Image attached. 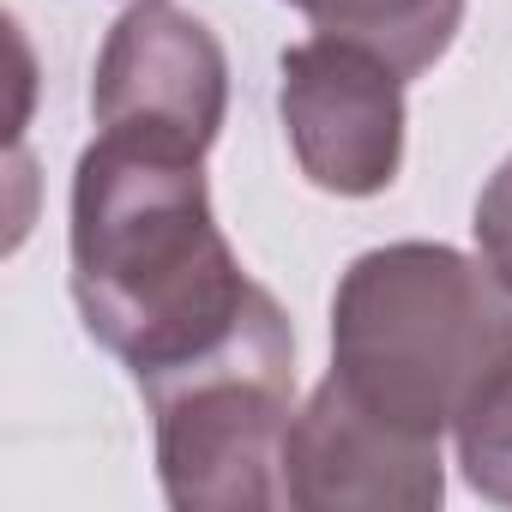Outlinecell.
Returning a JSON list of instances; mask_svg holds the SVG:
<instances>
[{
	"label": "cell",
	"mask_w": 512,
	"mask_h": 512,
	"mask_svg": "<svg viewBox=\"0 0 512 512\" xmlns=\"http://www.w3.org/2000/svg\"><path fill=\"white\" fill-rule=\"evenodd\" d=\"M284 73H290L284 115L302 139L314 181L344 187V193H368V187L392 181V163H398L392 73H380V67H368L332 43L296 49L284 61Z\"/></svg>",
	"instance_id": "obj_1"
},
{
	"label": "cell",
	"mask_w": 512,
	"mask_h": 512,
	"mask_svg": "<svg viewBox=\"0 0 512 512\" xmlns=\"http://www.w3.org/2000/svg\"><path fill=\"white\" fill-rule=\"evenodd\" d=\"M217 97H223V67L193 19L151 7L115 31L97 79V109L109 127L157 133L199 151L217 127Z\"/></svg>",
	"instance_id": "obj_2"
},
{
	"label": "cell",
	"mask_w": 512,
	"mask_h": 512,
	"mask_svg": "<svg viewBox=\"0 0 512 512\" xmlns=\"http://www.w3.org/2000/svg\"><path fill=\"white\" fill-rule=\"evenodd\" d=\"M332 37H356L398 73L428 67L458 25V0H296Z\"/></svg>",
	"instance_id": "obj_3"
},
{
	"label": "cell",
	"mask_w": 512,
	"mask_h": 512,
	"mask_svg": "<svg viewBox=\"0 0 512 512\" xmlns=\"http://www.w3.org/2000/svg\"><path fill=\"white\" fill-rule=\"evenodd\" d=\"M476 229H482V241H488V253H494L500 278L512 284V163L500 169L494 193L482 199V211H476Z\"/></svg>",
	"instance_id": "obj_4"
}]
</instances>
